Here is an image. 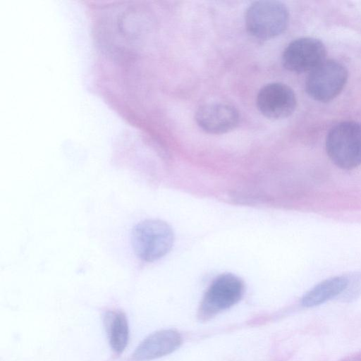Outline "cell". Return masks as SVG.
Instances as JSON below:
<instances>
[{"instance_id": "cell-12", "label": "cell", "mask_w": 361, "mask_h": 361, "mask_svg": "<svg viewBox=\"0 0 361 361\" xmlns=\"http://www.w3.org/2000/svg\"><path fill=\"white\" fill-rule=\"evenodd\" d=\"M339 361H361V352L348 355Z\"/></svg>"}, {"instance_id": "cell-5", "label": "cell", "mask_w": 361, "mask_h": 361, "mask_svg": "<svg viewBox=\"0 0 361 361\" xmlns=\"http://www.w3.org/2000/svg\"><path fill=\"white\" fill-rule=\"evenodd\" d=\"M348 76V71L341 63L324 60L310 73L305 83L306 91L314 100L329 102L341 92Z\"/></svg>"}, {"instance_id": "cell-10", "label": "cell", "mask_w": 361, "mask_h": 361, "mask_svg": "<svg viewBox=\"0 0 361 361\" xmlns=\"http://www.w3.org/2000/svg\"><path fill=\"white\" fill-rule=\"evenodd\" d=\"M348 283V278L343 276L324 280L302 296L301 304L305 307H313L322 305L345 292Z\"/></svg>"}, {"instance_id": "cell-2", "label": "cell", "mask_w": 361, "mask_h": 361, "mask_svg": "<svg viewBox=\"0 0 361 361\" xmlns=\"http://www.w3.org/2000/svg\"><path fill=\"white\" fill-rule=\"evenodd\" d=\"M326 153L338 167L350 170L361 164V124L343 121L331 128L326 139Z\"/></svg>"}, {"instance_id": "cell-9", "label": "cell", "mask_w": 361, "mask_h": 361, "mask_svg": "<svg viewBox=\"0 0 361 361\" xmlns=\"http://www.w3.org/2000/svg\"><path fill=\"white\" fill-rule=\"evenodd\" d=\"M182 343L180 334L173 329L154 332L145 338L135 349L133 359L149 361L167 355L178 349Z\"/></svg>"}, {"instance_id": "cell-6", "label": "cell", "mask_w": 361, "mask_h": 361, "mask_svg": "<svg viewBox=\"0 0 361 361\" xmlns=\"http://www.w3.org/2000/svg\"><path fill=\"white\" fill-rule=\"evenodd\" d=\"M326 48L318 39L301 37L291 42L282 55L283 66L294 73L311 72L325 59Z\"/></svg>"}, {"instance_id": "cell-4", "label": "cell", "mask_w": 361, "mask_h": 361, "mask_svg": "<svg viewBox=\"0 0 361 361\" xmlns=\"http://www.w3.org/2000/svg\"><path fill=\"white\" fill-rule=\"evenodd\" d=\"M244 291V283L238 276L231 273L219 275L203 296L197 313L199 319L207 321L233 306L242 298Z\"/></svg>"}, {"instance_id": "cell-7", "label": "cell", "mask_w": 361, "mask_h": 361, "mask_svg": "<svg viewBox=\"0 0 361 361\" xmlns=\"http://www.w3.org/2000/svg\"><path fill=\"white\" fill-rule=\"evenodd\" d=\"M297 100L293 90L286 84L271 82L262 87L257 97L259 111L267 118L281 119L291 115Z\"/></svg>"}, {"instance_id": "cell-8", "label": "cell", "mask_w": 361, "mask_h": 361, "mask_svg": "<svg viewBox=\"0 0 361 361\" xmlns=\"http://www.w3.org/2000/svg\"><path fill=\"white\" fill-rule=\"evenodd\" d=\"M238 110L226 103H210L201 106L195 121L201 129L210 134H223L234 129L239 121Z\"/></svg>"}, {"instance_id": "cell-11", "label": "cell", "mask_w": 361, "mask_h": 361, "mask_svg": "<svg viewBox=\"0 0 361 361\" xmlns=\"http://www.w3.org/2000/svg\"><path fill=\"white\" fill-rule=\"evenodd\" d=\"M106 317L110 345L114 350L121 353L126 348L128 341L127 319L121 312L106 315Z\"/></svg>"}, {"instance_id": "cell-3", "label": "cell", "mask_w": 361, "mask_h": 361, "mask_svg": "<svg viewBox=\"0 0 361 361\" xmlns=\"http://www.w3.org/2000/svg\"><path fill=\"white\" fill-rule=\"evenodd\" d=\"M289 13L281 2L262 0L253 2L245 16L247 32L259 39H269L277 37L286 29Z\"/></svg>"}, {"instance_id": "cell-1", "label": "cell", "mask_w": 361, "mask_h": 361, "mask_svg": "<svg viewBox=\"0 0 361 361\" xmlns=\"http://www.w3.org/2000/svg\"><path fill=\"white\" fill-rule=\"evenodd\" d=\"M174 235L171 227L159 219H147L135 225L131 234L135 254L145 262H154L171 249Z\"/></svg>"}]
</instances>
